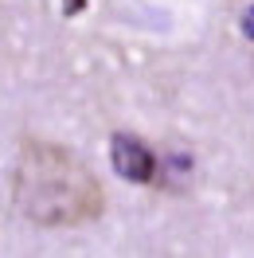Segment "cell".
<instances>
[{
  "label": "cell",
  "instance_id": "obj_1",
  "mask_svg": "<svg viewBox=\"0 0 254 258\" xmlns=\"http://www.w3.org/2000/svg\"><path fill=\"white\" fill-rule=\"evenodd\" d=\"M12 200L35 227H82L106 208L98 176L63 145L28 137L12 168Z\"/></svg>",
  "mask_w": 254,
  "mask_h": 258
},
{
  "label": "cell",
  "instance_id": "obj_2",
  "mask_svg": "<svg viewBox=\"0 0 254 258\" xmlns=\"http://www.w3.org/2000/svg\"><path fill=\"white\" fill-rule=\"evenodd\" d=\"M110 161L117 168V176L133 180V184H157V176H160V164L153 157V149L145 145L141 137H133V133H113L110 137Z\"/></svg>",
  "mask_w": 254,
  "mask_h": 258
},
{
  "label": "cell",
  "instance_id": "obj_3",
  "mask_svg": "<svg viewBox=\"0 0 254 258\" xmlns=\"http://www.w3.org/2000/svg\"><path fill=\"white\" fill-rule=\"evenodd\" d=\"M246 35H254V8H250V20H246Z\"/></svg>",
  "mask_w": 254,
  "mask_h": 258
}]
</instances>
